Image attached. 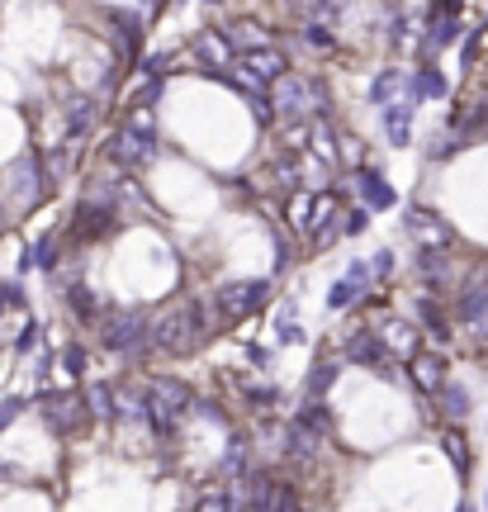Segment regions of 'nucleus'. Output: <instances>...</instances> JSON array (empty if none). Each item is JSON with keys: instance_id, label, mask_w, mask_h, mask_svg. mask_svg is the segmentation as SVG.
Masks as SVG:
<instances>
[{"instance_id": "nucleus-1", "label": "nucleus", "mask_w": 488, "mask_h": 512, "mask_svg": "<svg viewBox=\"0 0 488 512\" xmlns=\"http://www.w3.org/2000/svg\"><path fill=\"white\" fill-rule=\"evenodd\" d=\"M152 342L162 351H176V356H185V351H195L199 342H204V318H199L195 304H181V309H171L157 318V328H152Z\"/></svg>"}, {"instance_id": "nucleus-2", "label": "nucleus", "mask_w": 488, "mask_h": 512, "mask_svg": "<svg viewBox=\"0 0 488 512\" xmlns=\"http://www.w3.org/2000/svg\"><path fill=\"white\" fill-rule=\"evenodd\" d=\"M275 105H280L285 119L304 124V119H313V114L323 110V86L308 81V76H280L275 81Z\"/></svg>"}, {"instance_id": "nucleus-3", "label": "nucleus", "mask_w": 488, "mask_h": 512, "mask_svg": "<svg viewBox=\"0 0 488 512\" xmlns=\"http://www.w3.org/2000/svg\"><path fill=\"white\" fill-rule=\"evenodd\" d=\"M261 304H266V280H237V285H223V290L214 294V309L223 313L228 323L256 313Z\"/></svg>"}, {"instance_id": "nucleus-4", "label": "nucleus", "mask_w": 488, "mask_h": 512, "mask_svg": "<svg viewBox=\"0 0 488 512\" xmlns=\"http://www.w3.org/2000/svg\"><path fill=\"white\" fill-rule=\"evenodd\" d=\"M143 337H147V323L133 309L109 313L105 323H100V342H105L109 351H124V356H133V351L143 347Z\"/></svg>"}, {"instance_id": "nucleus-5", "label": "nucleus", "mask_w": 488, "mask_h": 512, "mask_svg": "<svg viewBox=\"0 0 488 512\" xmlns=\"http://www.w3.org/2000/svg\"><path fill=\"white\" fill-rule=\"evenodd\" d=\"M152 152H157V138H152V128H138L128 124L124 133H114V143H109V157L119 166H128V171H138V166L152 162Z\"/></svg>"}, {"instance_id": "nucleus-6", "label": "nucleus", "mask_w": 488, "mask_h": 512, "mask_svg": "<svg viewBox=\"0 0 488 512\" xmlns=\"http://www.w3.org/2000/svg\"><path fill=\"white\" fill-rule=\"evenodd\" d=\"M455 318H460L474 337H488V285H465V290H460V304H455Z\"/></svg>"}, {"instance_id": "nucleus-7", "label": "nucleus", "mask_w": 488, "mask_h": 512, "mask_svg": "<svg viewBox=\"0 0 488 512\" xmlns=\"http://www.w3.org/2000/svg\"><path fill=\"white\" fill-rule=\"evenodd\" d=\"M413 110H417V91H413V86L398 95L394 105H384V128H389V143H394V147H403L408 138H413Z\"/></svg>"}, {"instance_id": "nucleus-8", "label": "nucleus", "mask_w": 488, "mask_h": 512, "mask_svg": "<svg viewBox=\"0 0 488 512\" xmlns=\"http://www.w3.org/2000/svg\"><path fill=\"white\" fill-rule=\"evenodd\" d=\"M242 67L252 72V86H256V81H280L290 62H285V53H280V48H271V43H266V48H252V53H242Z\"/></svg>"}, {"instance_id": "nucleus-9", "label": "nucleus", "mask_w": 488, "mask_h": 512, "mask_svg": "<svg viewBox=\"0 0 488 512\" xmlns=\"http://www.w3.org/2000/svg\"><path fill=\"white\" fill-rule=\"evenodd\" d=\"M38 181H48V176L38 171V162H34V157H24V162H15V166H10V185H5V190H10L15 200L34 204V200H38Z\"/></svg>"}, {"instance_id": "nucleus-10", "label": "nucleus", "mask_w": 488, "mask_h": 512, "mask_svg": "<svg viewBox=\"0 0 488 512\" xmlns=\"http://www.w3.org/2000/svg\"><path fill=\"white\" fill-rule=\"evenodd\" d=\"M346 356L356 361V366H384V342L375 337V332H361V337H351V347H346Z\"/></svg>"}, {"instance_id": "nucleus-11", "label": "nucleus", "mask_w": 488, "mask_h": 512, "mask_svg": "<svg viewBox=\"0 0 488 512\" xmlns=\"http://www.w3.org/2000/svg\"><path fill=\"white\" fill-rule=\"evenodd\" d=\"M408 91V76H403V67H394V72L375 76V86H370V105H394V95Z\"/></svg>"}, {"instance_id": "nucleus-12", "label": "nucleus", "mask_w": 488, "mask_h": 512, "mask_svg": "<svg viewBox=\"0 0 488 512\" xmlns=\"http://www.w3.org/2000/svg\"><path fill=\"white\" fill-rule=\"evenodd\" d=\"M356 181H361V195H365V204H370V209H389V204H394V190L384 185L380 171H361Z\"/></svg>"}, {"instance_id": "nucleus-13", "label": "nucleus", "mask_w": 488, "mask_h": 512, "mask_svg": "<svg viewBox=\"0 0 488 512\" xmlns=\"http://www.w3.org/2000/svg\"><path fill=\"white\" fill-rule=\"evenodd\" d=\"M62 110H67V128H72V133H86V128H91V119H95V105L86 100V95H76V100H67Z\"/></svg>"}, {"instance_id": "nucleus-14", "label": "nucleus", "mask_w": 488, "mask_h": 512, "mask_svg": "<svg viewBox=\"0 0 488 512\" xmlns=\"http://www.w3.org/2000/svg\"><path fill=\"white\" fill-rule=\"evenodd\" d=\"M332 384H337V361H318L313 375H308V399H323Z\"/></svg>"}, {"instance_id": "nucleus-15", "label": "nucleus", "mask_w": 488, "mask_h": 512, "mask_svg": "<svg viewBox=\"0 0 488 512\" xmlns=\"http://www.w3.org/2000/svg\"><path fill=\"white\" fill-rule=\"evenodd\" d=\"M67 304H72L81 318H100V299H91L86 285H72V290H67Z\"/></svg>"}, {"instance_id": "nucleus-16", "label": "nucleus", "mask_w": 488, "mask_h": 512, "mask_svg": "<svg viewBox=\"0 0 488 512\" xmlns=\"http://www.w3.org/2000/svg\"><path fill=\"white\" fill-rule=\"evenodd\" d=\"M455 29H460V24H455V15L436 19V29H432V48H451V43H455Z\"/></svg>"}, {"instance_id": "nucleus-17", "label": "nucleus", "mask_w": 488, "mask_h": 512, "mask_svg": "<svg viewBox=\"0 0 488 512\" xmlns=\"http://www.w3.org/2000/svg\"><path fill=\"white\" fill-rule=\"evenodd\" d=\"M441 399H446V413H451V418H465V389H455V384H441Z\"/></svg>"}, {"instance_id": "nucleus-18", "label": "nucleus", "mask_w": 488, "mask_h": 512, "mask_svg": "<svg viewBox=\"0 0 488 512\" xmlns=\"http://www.w3.org/2000/svg\"><path fill=\"white\" fill-rule=\"evenodd\" d=\"M199 53L214 57V62H228V57H233V53H228V38H214V34L199 38Z\"/></svg>"}, {"instance_id": "nucleus-19", "label": "nucleus", "mask_w": 488, "mask_h": 512, "mask_svg": "<svg viewBox=\"0 0 488 512\" xmlns=\"http://www.w3.org/2000/svg\"><path fill=\"white\" fill-rule=\"evenodd\" d=\"M413 91L417 95H446V76H436V72H422L413 81Z\"/></svg>"}, {"instance_id": "nucleus-20", "label": "nucleus", "mask_w": 488, "mask_h": 512, "mask_svg": "<svg viewBox=\"0 0 488 512\" xmlns=\"http://www.w3.org/2000/svg\"><path fill=\"white\" fill-rule=\"evenodd\" d=\"M417 380L427 384V389H441V366H436L432 356H422V361H417Z\"/></svg>"}, {"instance_id": "nucleus-21", "label": "nucleus", "mask_w": 488, "mask_h": 512, "mask_svg": "<svg viewBox=\"0 0 488 512\" xmlns=\"http://www.w3.org/2000/svg\"><path fill=\"white\" fill-rule=\"evenodd\" d=\"M308 43H313V48H332V29H327L323 19H313V24H308Z\"/></svg>"}, {"instance_id": "nucleus-22", "label": "nucleus", "mask_w": 488, "mask_h": 512, "mask_svg": "<svg viewBox=\"0 0 488 512\" xmlns=\"http://www.w3.org/2000/svg\"><path fill=\"white\" fill-rule=\"evenodd\" d=\"M19 413H24V399H0V432H5Z\"/></svg>"}, {"instance_id": "nucleus-23", "label": "nucleus", "mask_w": 488, "mask_h": 512, "mask_svg": "<svg viewBox=\"0 0 488 512\" xmlns=\"http://www.w3.org/2000/svg\"><path fill=\"white\" fill-rule=\"evenodd\" d=\"M422 318L432 323V332H436V337H446V318H441V313L432 309V299H422Z\"/></svg>"}, {"instance_id": "nucleus-24", "label": "nucleus", "mask_w": 488, "mask_h": 512, "mask_svg": "<svg viewBox=\"0 0 488 512\" xmlns=\"http://www.w3.org/2000/svg\"><path fill=\"white\" fill-rule=\"evenodd\" d=\"M422 271H427V280H436V275H446V261H436V252L422 261Z\"/></svg>"}, {"instance_id": "nucleus-25", "label": "nucleus", "mask_w": 488, "mask_h": 512, "mask_svg": "<svg viewBox=\"0 0 488 512\" xmlns=\"http://www.w3.org/2000/svg\"><path fill=\"white\" fill-rule=\"evenodd\" d=\"M365 219H370L365 209H356V214H346V233H361V228H365Z\"/></svg>"}, {"instance_id": "nucleus-26", "label": "nucleus", "mask_w": 488, "mask_h": 512, "mask_svg": "<svg viewBox=\"0 0 488 512\" xmlns=\"http://www.w3.org/2000/svg\"><path fill=\"white\" fill-rule=\"evenodd\" d=\"M199 512H228V498H204V503H199Z\"/></svg>"}, {"instance_id": "nucleus-27", "label": "nucleus", "mask_w": 488, "mask_h": 512, "mask_svg": "<svg viewBox=\"0 0 488 512\" xmlns=\"http://www.w3.org/2000/svg\"><path fill=\"white\" fill-rule=\"evenodd\" d=\"M299 337H304V332L294 328V323H280V342H299Z\"/></svg>"}, {"instance_id": "nucleus-28", "label": "nucleus", "mask_w": 488, "mask_h": 512, "mask_svg": "<svg viewBox=\"0 0 488 512\" xmlns=\"http://www.w3.org/2000/svg\"><path fill=\"white\" fill-rule=\"evenodd\" d=\"M389 266H394V256H389V252L375 256V271H380V275H389Z\"/></svg>"}]
</instances>
